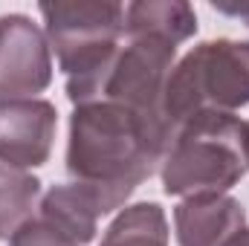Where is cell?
Masks as SVG:
<instances>
[{"label":"cell","mask_w":249,"mask_h":246,"mask_svg":"<svg viewBox=\"0 0 249 246\" xmlns=\"http://www.w3.org/2000/svg\"><path fill=\"white\" fill-rule=\"evenodd\" d=\"M124 32H154L180 47L197 32V15L183 0H136L124 6Z\"/></svg>","instance_id":"10"},{"label":"cell","mask_w":249,"mask_h":246,"mask_svg":"<svg viewBox=\"0 0 249 246\" xmlns=\"http://www.w3.org/2000/svg\"><path fill=\"white\" fill-rule=\"evenodd\" d=\"M174 61H177L174 41L154 35V32H124V47L116 55V64L99 99L119 102L124 107L168 127L162 102H165V84L174 70Z\"/></svg>","instance_id":"5"},{"label":"cell","mask_w":249,"mask_h":246,"mask_svg":"<svg viewBox=\"0 0 249 246\" xmlns=\"http://www.w3.org/2000/svg\"><path fill=\"white\" fill-rule=\"evenodd\" d=\"M9 246H78L75 241H70L67 235H61L55 226H50L47 220H29L26 226H20L12 238H9Z\"/></svg>","instance_id":"13"},{"label":"cell","mask_w":249,"mask_h":246,"mask_svg":"<svg viewBox=\"0 0 249 246\" xmlns=\"http://www.w3.org/2000/svg\"><path fill=\"white\" fill-rule=\"evenodd\" d=\"M58 113L47 99L0 102V165L38 168L50 159Z\"/></svg>","instance_id":"7"},{"label":"cell","mask_w":249,"mask_h":246,"mask_svg":"<svg viewBox=\"0 0 249 246\" xmlns=\"http://www.w3.org/2000/svg\"><path fill=\"white\" fill-rule=\"evenodd\" d=\"M99 246H168V220L157 203L124 206Z\"/></svg>","instance_id":"11"},{"label":"cell","mask_w":249,"mask_h":246,"mask_svg":"<svg viewBox=\"0 0 249 246\" xmlns=\"http://www.w3.org/2000/svg\"><path fill=\"white\" fill-rule=\"evenodd\" d=\"M247 127H249V122H247Z\"/></svg>","instance_id":"16"},{"label":"cell","mask_w":249,"mask_h":246,"mask_svg":"<svg viewBox=\"0 0 249 246\" xmlns=\"http://www.w3.org/2000/svg\"><path fill=\"white\" fill-rule=\"evenodd\" d=\"M171 130L119 102L78 105L70 116L67 171L78 183L133 194L160 165L171 145Z\"/></svg>","instance_id":"1"},{"label":"cell","mask_w":249,"mask_h":246,"mask_svg":"<svg viewBox=\"0 0 249 246\" xmlns=\"http://www.w3.org/2000/svg\"><path fill=\"white\" fill-rule=\"evenodd\" d=\"M50 84L53 50L44 29L29 15H0V102L35 99Z\"/></svg>","instance_id":"6"},{"label":"cell","mask_w":249,"mask_h":246,"mask_svg":"<svg viewBox=\"0 0 249 246\" xmlns=\"http://www.w3.org/2000/svg\"><path fill=\"white\" fill-rule=\"evenodd\" d=\"M220 15H229V18H238L244 26L249 29V0L247 3H212Z\"/></svg>","instance_id":"14"},{"label":"cell","mask_w":249,"mask_h":246,"mask_svg":"<svg viewBox=\"0 0 249 246\" xmlns=\"http://www.w3.org/2000/svg\"><path fill=\"white\" fill-rule=\"evenodd\" d=\"M174 226L180 246H226L247 229V214L229 194L188 197L174 209Z\"/></svg>","instance_id":"9"},{"label":"cell","mask_w":249,"mask_h":246,"mask_svg":"<svg viewBox=\"0 0 249 246\" xmlns=\"http://www.w3.org/2000/svg\"><path fill=\"white\" fill-rule=\"evenodd\" d=\"M226 246H249V229H244L241 235H235V238H232Z\"/></svg>","instance_id":"15"},{"label":"cell","mask_w":249,"mask_h":246,"mask_svg":"<svg viewBox=\"0 0 249 246\" xmlns=\"http://www.w3.org/2000/svg\"><path fill=\"white\" fill-rule=\"evenodd\" d=\"M124 203H127V194L116 191V188L72 180V183L53 185L41 197L38 209H41V220H47L70 241L84 246L96 238L99 217L116 211Z\"/></svg>","instance_id":"8"},{"label":"cell","mask_w":249,"mask_h":246,"mask_svg":"<svg viewBox=\"0 0 249 246\" xmlns=\"http://www.w3.org/2000/svg\"><path fill=\"white\" fill-rule=\"evenodd\" d=\"M41 206V180L0 165V241H9L20 226H26Z\"/></svg>","instance_id":"12"},{"label":"cell","mask_w":249,"mask_h":246,"mask_svg":"<svg viewBox=\"0 0 249 246\" xmlns=\"http://www.w3.org/2000/svg\"><path fill=\"white\" fill-rule=\"evenodd\" d=\"M249 105V41H203L174 64L165 84V122L177 130L197 113H235Z\"/></svg>","instance_id":"4"},{"label":"cell","mask_w":249,"mask_h":246,"mask_svg":"<svg viewBox=\"0 0 249 246\" xmlns=\"http://www.w3.org/2000/svg\"><path fill=\"white\" fill-rule=\"evenodd\" d=\"M44 35L67 78V99L90 105L102 96L124 38V6L110 0H55L38 6Z\"/></svg>","instance_id":"2"},{"label":"cell","mask_w":249,"mask_h":246,"mask_svg":"<svg viewBox=\"0 0 249 246\" xmlns=\"http://www.w3.org/2000/svg\"><path fill=\"white\" fill-rule=\"evenodd\" d=\"M249 174V127L235 113H197L183 122L162 157L168 197H217Z\"/></svg>","instance_id":"3"}]
</instances>
